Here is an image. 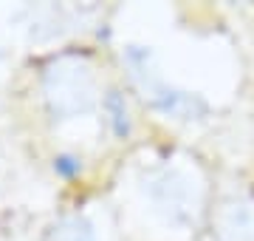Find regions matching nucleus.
Here are the masks:
<instances>
[{
	"mask_svg": "<svg viewBox=\"0 0 254 241\" xmlns=\"http://www.w3.org/2000/svg\"><path fill=\"white\" fill-rule=\"evenodd\" d=\"M46 100L48 108L65 120L91 111L96 102V83H93L91 63L82 57L54 60L46 71Z\"/></svg>",
	"mask_w": 254,
	"mask_h": 241,
	"instance_id": "1",
	"label": "nucleus"
},
{
	"mask_svg": "<svg viewBox=\"0 0 254 241\" xmlns=\"http://www.w3.org/2000/svg\"><path fill=\"white\" fill-rule=\"evenodd\" d=\"M218 241H254V204L232 202L218 213L215 222Z\"/></svg>",
	"mask_w": 254,
	"mask_h": 241,
	"instance_id": "2",
	"label": "nucleus"
},
{
	"mask_svg": "<svg viewBox=\"0 0 254 241\" xmlns=\"http://www.w3.org/2000/svg\"><path fill=\"white\" fill-rule=\"evenodd\" d=\"M144 88H147V94H150V100H153V108L161 111L164 117L192 120V117H198V114L203 111V105L187 91L170 88V85H164V83H153V85H144Z\"/></svg>",
	"mask_w": 254,
	"mask_h": 241,
	"instance_id": "3",
	"label": "nucleus"
},
{
	"mask_svg": "<svg viewBox=\"0 0 254 241\" xmlns=\"http://www.w3.org/2000/svg\"><path fill=\"white\" fill-rule=\"evenodd\" d=\"M46 241H96L93 224L82 216H65L46 233Z\"/></svg>",
	"mask_w": 254,
	"mask_h": 241,
	"instance_id": "4",
	"label": "nucleus"
},
{
	"mask_svg": "<svg viewBox=\"0 0 254 241\" xmlns=\"http://www.w3.org/2000/svg\"><path fill=\"white\" fill-rule=\"evenodd\" d=\"M108 114H110V122H113V130H116L119 136H125L127 130H130V120H127L125 100H122L116 91L108 97Z\"/></svg>",
	"mask_w": 254,
	"mask_h": 241,
	"instance_id": "5",
	"label": "nucleus"
},
{
	"mask_svg": "<svg viewBox=\"0 0 254 241\" xmlns=\"http://www.w3.org/2000/svg\"><path fill=\"white\" fill-rule=\"evenodd\" d=\"M54 170L63 179H71V176H76V173H79V159L71 156V153H63V156L54 159Z\"/></svg>",
	"mask_w": 254,
	"mask_h": 241,
	"instance_id": "6",
	"label": "nucleus"
}]
</instances>
